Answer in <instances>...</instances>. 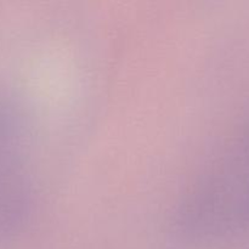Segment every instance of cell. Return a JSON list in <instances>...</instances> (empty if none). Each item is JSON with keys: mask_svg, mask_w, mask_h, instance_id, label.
I'll return each instance as SVG.
<instances>
[{"mask_svg": "<svg viewBox=\"0 0 249 249\" xmlns=\"http://www.w3.org/2000/svg\"><path fill=\"white\" fill-rule=\"evenodd\" d=\"M34 189L27 114L15 97L0 94V242L28 223Z\"/></svg>", "mask_w": 249, "mask_h": 249, "instance_id": "obj_2", "label": "cell"}, {"mask_svg": "<svg viewBox=\"0 0 249 249\" xmlns=\"http://www.w3.org/2000/svg\"><path fill=\"white\" fill-rule=\"evenodd\" d=\"M173 225L192 241L216 240L249 228V125L187 184Z\"/></svg>", "mask_w": 249, "mask_h": 249, "instance_id": "obj_1", "label": "cell"}]
</instances>
